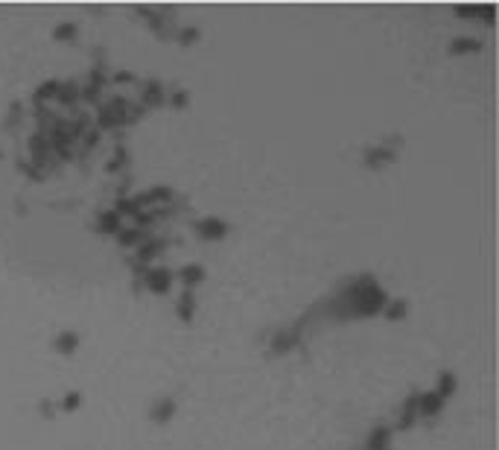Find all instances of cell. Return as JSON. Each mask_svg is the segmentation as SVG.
Returning a JSON list of instances; mask_svg holds the SVG:
<instances>
[{"label": "cell", "mask_w": 499, "mask_h": 450, "mask_svg": "<svg viewBox=\"0 0 499 450\" xmlns=\"http://www.w3.org/2000/svg\"><path fill=\"white\" fill-rule=\"evenodd\" d=\"M447 401L435 395V392H418V421H435L444 412Z\"/></svg>", "instance_id": "6da1fadb"}, {"label": "cell", "mask_w": 499, "mask_h": 450, "mask_svg": "<svg viewBox=\"0 0 499 450\" xmlns=\"http://www.w3.org/2000/svg\"><path fill=\"white\" fill-rule=\"evenodd\" d=\"M193 228H196V234L202 237V240H222V237L228 234V222L219 219V217H202V219L193 222Z\"/></svg>", "instance_id": "7a4b0ae2"}, {"label": "cell", "mask_w": 499, "mask_h": 450, "mask_svg": "<svg viewBox=\"0 0 499 450\" xmlns=\"http://www.w3.org/2000/svg\"><path fill=\"white\" fill-rule=\"evenodd\" d=\"M176 316L181 322H193V316H196V290H181L178 304H176Z\"/></svg>", "instance_id": "3957f363"}, {"label": "cell", "mask_w": 499, "mask_h": 450, "mask_svg": "<svg viewBox=\"0 0 499 450\" xmlns=\"http://www.w3.org/2000/svg\"><path fill=\"white\" fill-rule=\"evenodd\" d=\"M53 348L59 351V354H74V351L79 348V333H76V331H62V333H56Z\"/></svg>", "instance_id": "277c9868"}, {"label": "cell", "mask_w": 499, "mask_h": 450, "mask_svg": "<svg viewBox=\"0 0 499 450\" xmlns=\"http://www.w3.org/2000/svg\"><path fill=\"white\" fill-rule=\"evenodd\" d=\"M149 415H152L155 424H167V421L176 415V401H173V398H161L158 403L152 406V412H149Z\"/></svg>", "instance_id": "5b68a950"}, {"label": "cell", "mask_w": 499, "mask_h": 450, "mask_svg": "<svg viewBox=\"0 0 499 450\" xmlns=\"http://www.w3.org/2000/svg\"><path fill=\"white\" fill-rule=\"evenodd\" d=\"M479 50V41L473 35H464V38H453L450 41V56H470Z\"/></svg>", "instance_id": "8992f818"}, {"label": "cell", "mask_w": 499, "mask_h": 450, "mask_svg": "<svg viewBox=\"0 0 499 450\" xmlns=\"http://www.w3.org/2000/svg\"><path fill=\"white\" fill-rule=\"evenodd\" d=\"M435 395H441V398H453V392H455V377H453V372H441L438 374V383H435Z\"/></svg>", "instance_id": "52a82bcc"}, {"label": "cell", "mask_w": 499, "mask_h": 450, "mask_svg": "<svg viewBox=\"0 0 499 450\" xmlns=\"http://www.w3.org/2000/svg\"><path fill=\"white\" fill-rule=\"evenodd\" d=\"M82 406V392H67L65 398L56 401V410H62V412H74Z\"/></svg>", "instance_id": "ba28073f"}, {"label": "cell", "mask_w": 499, "mask_h": 450, "mask_svg": "<svg viewBox=\"0 0 499 450\" xmlns=\"http://www.w3.org/2000/svg\"><path fill=\"white\" fill-rule=\"evenodd\" d=\"M382 316L386 319H400V316H406V301H400V299H394V301H389L386 304V310H382Z\"/></svg>", "instance_id": "9c48e42d"}, {"label": "cell", "mask_w": 499, "mask_h": 450, "mask_svg": "<svg viewBox=\"0 0 499 450\" xmlns=\"http://www.w3.org/2000/svg\"><path fill=\"white\" fill-rule=\"evenodd\" d=\"M76 33H79L76 24H62V26H56V30H53V38H56V41H70Z\"/></svg>", "instance_id": "30bf717a"}]
</instances>
